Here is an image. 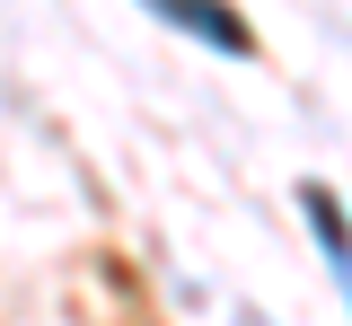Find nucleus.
<instances>
[{"instance_id": "nucleus-1", "label": "nucleus", "mask_w": 352, "mask_h": 326, "mask_svg": "<svg viewBox=\"0 0 352 326\" xmlns=\"http://www.w3.org/2000/svg\"><path fill=\"white\" fill-rule=\"evenodd\" d=\"M159 18H176L185 36H203L212 53H256V36H247V18L229 9V0H150Z\"/></svg>"}, {"instance_id": "nucleus-2", "label": "nucleus", "mask_w": 352, "mask_h": 326, "mask_svg": "<svg viewBox=\"0 0 352 326\" xmlns=\"http://www.w3.org/2000/svg\"><path fill=\"white\" fill-rule=\"evenodd\" d=\"M300 212H308V230L326 238V265H335V282H344V300H352V221H344V203L326 186H300Z\"/></svg>"}]
</instances>
